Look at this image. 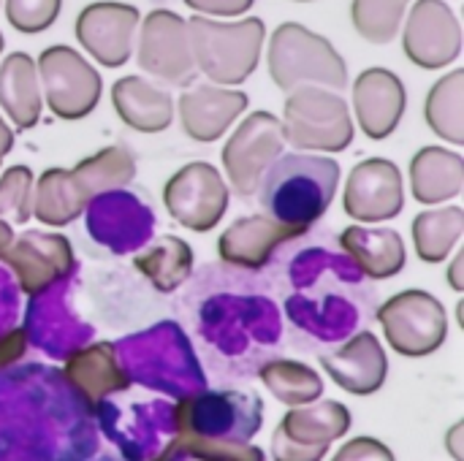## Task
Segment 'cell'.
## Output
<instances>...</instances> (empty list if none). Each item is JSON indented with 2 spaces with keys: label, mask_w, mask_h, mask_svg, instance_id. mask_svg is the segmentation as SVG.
I'll use <instances>...</instances> for the list:
<instances>
[{
  "label": "cell",
  "mask_w": 464,
  "mask_h": 461,
  "mask_svg": "<svg viewBox=\"0 0 464 461\" xmlns=\"http://www.w3.org/2000/svg\"><path fill=\"white\" fill-rule=\"evenodd\" d=\"M11 242H14V231H11V226L5 220H0V255L8 250Z\"/></svg>",
  "instance_id": "41"
},
{
  "label": "cell",
  "mask_w": 464,
  "mask_h": 461,
  "mask_svg": "<svg viewBox=\"0 0 464 461\" xmlns=\"http://www.w3.org/2000/svg\"><path fill=\"white\" fill-rule=\"evenodd\" d=\"M411 0H351L353 30L375 46H386L400 35Z\"/></svg>",
  "instance_id": "30"
},
{
  "label": "cell",
  "mask_w": 464,
  "mask_h": 461,
  "mask_svg": "<svg viewBox=\"0 0 464 461\" xmlns=\"http://www.w3.org/2000/svg\"><path fill=\"white\" fill-rule=\"evenodd\" d=\"M329 456V448H307L291 443L280 429L272 435V461H324Z\"/></svg>",
  "instance_id": "36"
},
{
  "label": "cell",
  "mask_w": 464,
  "mask_h": 461,
  "mask_svg": "<svg viewBox=\"0 0 464 461\" xmlns=\"http://www.w3.org/2000/svg\"><path fill=\"white\" fill-rule=\"evenodd\" d=\"M424 120L435 136L464 147V71L454 68L443 73L427 92Z\"/></svg>",
  "instance_id": "28"
},
{
  "label": "cell",
  "mask_w": 464,
  "mask_h": 461,
  "mask_svg": "<svg viewBox=\"0 0 464 461\" xmlns=\"http://www.w3.org/2000/svg\"><path fill=\"white\" fill-rule=\"evenodd\" d=\"M464 250L457 253V258L451 261V266H449V283H451V288L457 291V293H462L464 291Z\"/></svg>",
  "instance_id": "39"
},
{
  "label": "cell",
  "mask_w": 464,
  "mask_h": 461,
  "mask_svg": "<svg viewBox=\"0 0 464 461\" xmlns=\"http://www.w3.org/2000/svg\"><path fill=\"white\" fill-rule=\"evenodd\" d=\"M416 253L424 264H443L464 234V209L457 204H440L413 217L411 226Z\"/></svg>",
  "instance_id": "26"
},
{
  "label": "cell",
  "mask_w": 464,
  "mask_h": 461,
  "mask_svg": "<svg viewBox=\"0 0 464 461\" xmlns=\"http://www.w3.org/2000/svg\"><path fill=\"white\" fill-rule=\"evenodd\" d=\"M24 348H27V337H24L22 329H14V331L3 334L0 337V367L16 361L24 353Z\"/></svg>",
  "instance_id": "37"
},
{
  "label": "cell",
  "mask_w": 464,
  "mask_h": 461,
  "mask_svg": "<svg viewBox=\"0 0 464 461\" xmlns=\"http://www.w3.org/2000/svg\"><path fill=\"white\" fill-rule=\"evenodd\" d=\"M0 163H3V160H0Z\"/></svg>",
  "instance_id": "44"
},
{
  "label": "cell",
  "mask_w": 464,
  "mask_h": 461,
  "mask_svg": "<svg viewBox=\"0 0 464 461\" xmlns=\"http://www.w3.org/2000/svg\"><path fill=\"white\" fill-rule=\"evenodd\" d=\"M231 193L223 174L204 160H193L171 174L163 187V206L182 228L207 234L228 212Z\"/></svg>",
  "instance_id": "10"
},
{
  "label": "cell",
  "mask_w": 464,
  "mask_h": 461,
  "mask_svg": "<svg viewBox=\"0 0 464 461\" xmlns=\"http://www.w3.org/2000/svg\"><path fill=\"white\" fill-rule=\"evenodd\" d=\"M190 11L212 19H239L245 16L256 0H182Z\"/></svg>",
  "instance_id": "35"
},
{
  "label": "cell",
  "mask_w": 464,
  "mask_h": 461,
  "mask_svg": "<svg viewBox=\"0 0 464 461\" xmlns=\"http://www.w3.org/2000/svg\"><path fill=\"white\" fill-rule=\"evenodd\" d=\"M351 109H353L351 117H356L359 130L372 141H383L400 128L405 117L408 109L405 82L389 68L381 65L367 68L353 82Z\"/></svg>",
  "instance_id": "15"
},
{
  "label": "cell",
  "mask_w": 464,
  "mask_h": 461,
  "mask_svg": "<svg viewBox=\"0 0 464 461\" xmlns=\"http://www.w3.org/2000/svg\"><path fill=\"white\" fill-rule=\"evenodd\" d=\"M411 190L427 206L454 201L464 190V158L443 147H421L411 160Z\"/></svg>",
  "instance_id": "23"
},
{
  "label": "cell",
  "mask_w": 464,
  "mask_h": 461,
  "mask_svg": "<svg viewBox=\"0 0 464 461\" xmlns=\"http://www.w3.org/2000/svg\"><path fill=\"white\" fill-rule=\"evenodd\" d=\"M41 98L57 120H84L95 111L103 92V79L95 65L68 43L46 46L35 60Z\"/></svg>",
  "instance_id": "6"
},
{
  "label": "cell",
  "mask_w": 464,
  "mask_h": 461,
  "mask_svg": "<svg viewBox=\"0 0 464 461\" xmlns=\"http://www.w3.org/2000/svg\"><path fill=\"white\" fill-rule=\"evenodd\" d=\"M266 71L283 92L296 87H329L340 92L348 87L345 57L326 35L304 27L302 22H283L272 30Z\"/></svg>",
  "instance_id": "4"
},
{
  "label": "cell",
  "mask_w": 464,
  "mask_h": 461,
  "mask_svg": "<svg viewBox=\"0 0 464 461\" xmlns=\"http://www.w3.org/2000/svg\"><path fill=\"white\" fill-rule=\"evenodd\" d=\"M117 117L136 133H160L174 122L171 92L147 76H122L111 84Z\"/></svg>",
  "instance_id": "19"
},
{
  "label": "cell",
  "mask_w": 464,
  "mask_h": 461,
  "mask_svg": "<svg viewBox=\"0 0 464 461\" xmlns=\"http://www.w3.org/2000/svg\"><path fill=\"white\" fill-rule=\"evenodd\" d=\"M141 14L130 3L95 0L87 3L73 22L79 46L103 68H122L133 57Z\"/></svg>",
  "instance_id": "12"
},
{
  "label": "cell",
  "mask_w": 464,
  "mask_h": 461,
  "mask_svg": "<svg viewBox=\"0 0 464 461\" xmlns=\"http://www.w3.org/2000/svg\"><path fill=\"white\" fill-rule=\"evenodd\" d=\"M307 231L277 223L269 215H247L234 220L218 239V255L220 261L237 266V269H250L258 272L269 264L275 250L291 239L304 236Z\"/></svg>",
  "instance_id": "18"
},
{
  "label": "cell",
  "mask_w": 464,
  "mask_h": 461,
  "mask_svg": "<svg viewBox=\"0 0 464 461\" xmlns=\"http://www.w3.org/2000/svg\"><path fill=\"white\" fill-rule=\"evenodd\" d=\"M332 461H397V456H394V451H392L386 443H381L378 437L362 435V437L348 440V443L332 456Z\"/></svg>",
  "instance_id": "34"
},
{
  "label": "cell",
  "mask_w": 464,
  "mask_h": 461,
  "mask_svg": "<svg viewBox=\"0 0 464 461\" xmlns=\"http://www.w3.org/2000/svg\"><path fill=\"white\" fill-rule=\"evenodd\" d=\"M188 35L196 71L204 73L212 84L239 87L256 73L261 62L266 24L261 16L212 19L193 14L188 19Z\"/></svg>",
  "instance_id": "3"
},
{
  "label": "cell",
  "mask_w": 464,
  "mask_h": 461,
  "mask_svg": "<svg viewBox=\"0 0 464 461\" xmlns=\"http://www.w3.org/2000/svg\"><path fill=\"white\" fill-rule=\"evenodd\" d=\"M250 98L237 87H220L212 82L190 84L174 103V114L188 139L212 144L247 111Z\"/></svg>",
  "instance_id": "16"
},
{
  "label": "cell",
  "mask_w": 464,
  "mask_h": 461,
  "mask_svg": "<svg viewBox=\"0 0 464 461\" xmlns=\"http://www.w3.org/2000/svg\"><path fill=\"white\" fill-rule=\"evenodd\" d=\"M285 152L283 122L272 111L247 114L237 130L226 139L223 147V168L228 185L239 196H253L266 174V168Z\"/></svg>",
  "instance_id": "9"
},
{
  "label": "cell",
  "mask_w": 464,
  "mask_h": 461,
  "mask_svg": "<svg viewBox=\"0 0 464 461\" xmlns=\"http://www.w3.org/2000/svg\"><path fill=\"white\" fill-rule=\"evenodd\" d=\"M294 3H313V0H294Z\"/></svg>",
  "instance_id": "43"
},
{
  "label": "cell",
  "mask_w": 464,
  "mask_h": 461,
  "mask_svg": "<svg viewBox=\"0 0 464 461\" xmlns=\"http://www.w3.org/2000/svg\"><path fill=\"white\" fill-rule=\"evenodd\" d=\"M340 185V163L315 152H283L258 185L264 215L277 223L310 231L334 201Z\"/></svg>",
  "instance_id": "2"
},
{
  "label": "cell",
  "mask_w": 464,
  "mask_h": 461,
  "mask_svg": "<svg viewBox=\"0 0 464 461\" xmlns=\"http://www.w3.org/2000/svg\"><path fill=\"white\" fill-rule=\"evenodd\" d=\"M462 432H464V424L462 421H457V424L449 429V435H446V448H449V454H451V459L454 461H464Z\"/></svg>",
  "instance_id": "38"
},
{
  "label": "cell",
  "mask_w": 464,
  "mask_h": 461,
  "mask_svg": "<svg viewBox=\"0 0 464 461\" xmlns=\"http://www.w3.org/2000/svg\"><path fill=\"white\" fill-rule=\"evenodd\" d=\"M343 209L353 223L378 226L405 209L402 171L389 158H367L353 166L343 190Z\"/></svg>",
  "instance_id": "13"
},
{
  "label": "cell",
  "mask_w": 464,
  "mask_h": 461,
  "mask_svg": "<svg viewBox=\"0 0 464 461\" xmlns=\"http://www.w3.org/2000/svg\"><path fill=\"white\" fill-rule=\"evenodd\" d=\"M33 182L27 166H11L0 174V220L22 226L33 217Z\"/></svg>",
  "instance_id": "32"
},
{
  "label": "cell",
  "mask_w": 464,
  "mask_h": 461,
  "mask_svg": "<svg viewBox=\"0 0 464 461\" xmlns=\"http://www.w3.org/2000/svg\"><path fill=\"white\" fill-rule=\"evenodd\" d=\"M258 378L285 408H302L324 397V378L302 361L275 359L258 370Z\"/></svg>",
  "instance_id": "29"
},
{
  "label": "cell",
  "mask_w": 464,
  "mask_h": 461,
  "mask_svg": "<svg viewBox=\"0 0 464 461\" xmlns=\"http://www.w3.org/2000/svg\"><path fill=\"white\" fill-rule=\"evenodd\" d=\"M0 5L8 24L22 35H38L49 30L63 11V0H0Z\"/></svg>",
  "instance_id": "33"
},
{
  "label": "cell",
  "mask_w": 464,
  "mask_h": 461,
  "mask_svg": "<svg viewBox=\"0 0 464 461\" xmlns=\"http://www.w3.org/2000/svg\"><path fill=\"white\" fill-rule=\"evenodd\" d=\"M11 149H14V130L8 128V122H5L3 114H0V160H3Z\"/></svg>",
  "instance_id": "40"
},
{
  "label": "cell",
  "mask_w": 464,
  "mask_h": 461,
  "mask_svg": "<svg viewBox=\"0 0 464 461\" xmlns=\"http://www.w3.org/2000/svg\"><path fill=\"white\" fill-rule=\"evenodd\" d=\"M90 201L92 193L76 168H46L33 182V217L41 226L63 228L73 223Z\"/></svg>",
  "instance_id": "21"
},
{
  "label": "cell",
  "mask_w": 464,
  "mask_h": 461,
  "mask_svg": "<svg viewBox=\"0 0 464 461\" xmlns=\"http://www.w3.org/2000/svg\"><path fill=\"white\" fill-rule=\"evenodd\" d=\"M402 52L421 71H443L462 54V24L446 0H416L402 19Z\"/></svg>",
  "instance_id": "11"
},
{
  "label": "cell",
  "mask_w": 464,
  "mask_h": 461,
  "mask_svg": "<svg viewBox=\"0 0 464 461\" xmlns=\"http://www.w3.org/2000/svg\"><path fill=\"white\" fill-rule=\"evenodd\" d=\"M340 247L353 258L362 274L372 280H392L408 264V250L400 231L389 226H348L340 234Z\"/></svg>",
  "instance_id": "20"
},
{
  "label": "cell",
  "mask_w": 464,
  "mask_h": 461,
  "mask_svg": "<svg viewBox=\"0 0 464 461\" xmlns=\"http://www.w3.org/2000/svg\"><path fill=\"white\" fill-rule=\"evenodd\" d=\"M65 378L90 399H103L111 391H125L130 380L122 375L117 364V353L111 342L90 345L87 351H79L65 364Z\"/></svg>",
  "instance_id": "25"
},
{
  "label": "cell",
  "mask_w": 464,
  "mask_h": 461,
  "mask_svg": "<svg viewBox=\"0 0 464 461\" xmlns=\"http://www.w3.org/2000/svg\"><path fill=\"white\" fill-rule=\"evenodd\" d=\"M3 46H5V41H3V33H0V54H3Z\"/></svg>",
  "instance_id": "42"
},
{
  "label": "cell",
  "mask_w": 464,
  "mask_h": 461,
  "mask_svg": "<svg viewBox=\"0 0 464 461\" xmlns=\"http://www.w3.org/2000/svg\"><path fill=\"white\" fill-rule=\"evenodd\" d=\"M0 109L16 130H30L41 120V82L27 52H11L0 60Z\"/></svg>",
  "instance_id": "22"
},
{
  "label": "cell",
  "mask_w": 464,
  "mask_h": 461,
  "mask_svg": "<svg viewBox=\"0 0 464 461\" xmlns=\"http://www.w3.org/2000/svg\"><path fill=\"white\" fill-rule=\"evenodd\" d=\"M73 168H76L79 177L87 182L92 198H98V196H103V193H109V190L125 187V185H130L133 177H136V160H133V155H130L125 147H120V144L106 147V149H101V152H95V155L79 160Z\"/></svg>",
  "instance_id": "31"
},
{
  "label": "cell",
  "mask_w": 464,
  "mask_h": 461,
  "mask_svg": "<svg viewBox=\"0 0 464 461\" xmlns=\"http://www.w3.org/2000/svg\"><path fill=\"white\" fill-rule=\"evenodd\" d=\"M386 342L405 359H424L438 353L449 340V315L438 296L411 288L386 299L378 312Z\"/></svg>",
  "instance_id": "7"
},
{
  "label": "cell",
  "mask_w": 464,
  "mask_h": 461,
  "mask_svg": "<svg viewBox=\"0 0 464 461\" xmlns=\"http://www.w3.org/2000/svg\"><path fill=\"white\" fill-rule=\"evenodd\" d=\"M0 261L16 274V283L27 296L44 293L52 288V283L68 277L76 266L68 239L41 231H27L14 239Z\"/></svg>",
  "instance_id": "14"
},
{
  "label": "cell",
  "mask_w": 464,
  "mask_h": 461,
  "mask_svg": "<svg viewBox=\"0 0 464 461\" xmlns=\"http://www.w3.org/2000/svg\"><path fill=\"white\" fill-rule=\"evenodd\" d=\"M133 54L147 79L158 84L190 87L198 76L188 35V19L171 8H155L141 16Z\"/></svg>",
  "instance_id": "8"
},
{
  "label": "cell",
  "mask_w": 464,
  "mask_h": 461,
  "mask_svg": "<svg viewBox=\"0 0 464 461\" xmlns=\"http://www.w3.org/2000/svg\"><path fill=\"white\" fill-rule=\"evenodd\" d=\"M324 372L353 397H372L389 378V359L372 331L353 334L343 348L321 356Z\"/></svg>",
  "instance_id": "17"
},
{
  "label": "cell",
  "mask_w": 464,
  "mask_h": 461,
  "mask_svg": "<svg viewBox=\"0 0 464 461\" xmlns=\"http://www.w3.org/2000/svg\"><path fill=\"white\" fill-rule=\"evenodd\" d=\"M136 272H141L155 291L160 293H171L177 291L193 272V250L185 239L179 236H160L158 242H152L147 250H141L133 258Z\"/></svg>",
  "instance_id": "27"
},
{
  "label": "cell",
  "mask_w": 464,
  "mask_h": 461,
  "mask_svg": "<svg viewBox=\"0 0 464 461\" xmlns=\"http://www.w3.org/2000/svg\"><path fill=\"white\" fill-rule=\"evenodd\" d=\"M264 405L256 394L204 391L185 397L174 410L177 437L158 461L188 456L196 461H266L253 446Z\"/></svg>",
  "instance_id": "1"
},
{
  "label": "cell",
  "mask_w": 464,
  "mask_h": 461,
  "mask_svg": "<svg viewBox=\"0 0 464 461\" xmlns=\"http://www.w3.org/2000/svg\"><path fill=\"white\" fill-rule=\"evenodd\" d=\"M277 429L296 446L329 448L351 432V410L334 399H315L310 405L291 408Z\"/></svg>",
  "instance_id": "24"
},
{
  "label": "cell",
  "mask_w": 464,
  "mask_h": 461,
  "mask_svg": "<svg viewBox=\"0 0 464 461\" xmlns=\"http://www.w3.org/2000/svg\"><path fill=\"white\" fill-rule=\"evenodd\" d=\"M283 136L299 152L337 155L353 144L356 125L348 101L329 87H296L283 103Z\"/></svg>",
  "instance_id": "5"
}]
</instances>
